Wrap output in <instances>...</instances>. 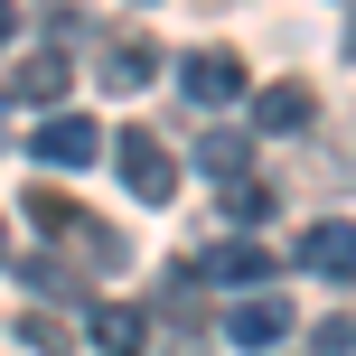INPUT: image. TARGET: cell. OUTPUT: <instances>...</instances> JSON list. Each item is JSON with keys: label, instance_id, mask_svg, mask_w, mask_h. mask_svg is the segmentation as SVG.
Masks as SVG:
<instances>
[{"label": "cell", "instance_id": "6da1fadb", "mask_svg": "<svg viewBox=\"0 0 356 356\" xmlns=\"http://www.w3.org/2000/svg\"><path fill=\"white\" fill-rule=\"evenodd\" d=\"M113 160H122V188H131V197H150V207H169V197H178V160L160 150V131L131 122L122 141H113Z\"/></svg>", "mask_w": 356, "mask_h": 356}, {"label": "cell", "instance_id": "7a4b0ae2", "mask_svg": "<svg viewBox=\"0 0 356 356\" xmlns=\"http://www.w3.org/2000/svg\"><path fill=\"white\" fill-rule=\"evenodd\" d=\"M66 85H75V66H66V47H29V56H19V75H10V85H0V104H10V94H19V104H38V113H56V104H66Z\"/></svg>", "mask_w": 356, "mask_h": 356}, {"label": "cell", "instance_id": "3957f363", "mask_svg": "<svg viewBox=\"0 0 356 356\" xmlns=\"http://www.w3.org/2000/svg\"><path fill=\"white\" fill-rule=\"evenodd\" d=\"M225 338H234V347H253V356H272V347L291 338V300H282V291H253V300H234V309H225Z\"/></svg>", "mask_w": 356, "mask_h": 356}, {"label": "cell", "instance_id": "277c9868", "mask_svg": "<svg viewBox=\"0 0 356 356\" xmlns=\"http://www.w3.org/2000/svg\"><path fill=\"white\" fill-rule=\"evenodd\" d=\"M94 150H104V131H94L85 113H47V122H38V141H29V160H56V169H85Z\"/></svg>", "mask_w": 356, "mask_h": 356}, {"label": "cell", "instance_id": "5b68a950", "mask_svg": "<svg viewBox=\"0 0 356 356\" xmlns=\"http://www.w3.org/2000/svg\"><path fill=\"white\" fill-rule=\"evenodd\" d=\"M178 85H188L197 104H234V94H244V56L234 47H197L188 66H178Z\"/></svg>", "mask_w": 356, "mask_h": 356}, {"label": "cell", "instance_id": "8992f818", "mask_svg": "<svg viewBox=\"0 0 356 356\" xmlns=\"http://www.w3.org/2000/svg\"><path fill=\"white\" fill-rule=\"evenodd\" d=\"M150 75H160V47H150V38H113L104 47V85L113 94H141Z\"/></svg>", "mask_w": 356, "mask_h": 356}, {"label": "cell", "instance_id": "52a82bcc", "mask_svg": "<svg viewBox=\"0 0 356 356\" xmlns=\"http://www.w3.org/2000/svg\"><path fill=\"white\" fill-rule=\"evenodd\" d=\"M94 347H104V356H141L150 347V319L122 309V300H94Z\"/></svg>", "mask_w": 356, "mask_h": 356}, {"label": "cell", "instance_id": "ba28073f", "mask_svg": "<svg viewBox=\"0 0 356 356\" xmlns=\"http://www.w3.org/2000/svg\"><path fill=\"white\" fill-rule=\"evenodd\" d=\"M300 263H309V272H328V282H347V263H356V244H347V225H338V216H328V225H309V234H300Z\"/></svg>", "mask_w": 356, "mask_h": 356}, {"label": "cell", "instance_id": "9c48e42d", "mask_svg": "<svg viewBox=\"0 0 356 356\" xmlns=\"http://www.w3.org/2000/svg\"><path fill=\"white\" fill-rule=\"evenodd\" d=\"M19 216H29V225H47V234H66V244H75V225H85V207H75L66 188H29V197H19Z\"/></svg>", "mask_w": 356, "mask_h": 356}, {"label": "cell", "instance_id": "30bf717a", "mask_svg": "<svg viewBox=\"0 0 356 356\" xmlns=\"http://www.w3.org/2000/svg\"><path fill=\"white\" fill-rule=\"evenodd\" d=\"M197 272H207V282H263V272H272V253H263V244H216Z\"/></svg>", "mask_w": 356, "mask_h": 356}, {"label": "cell", "instance_id": "8fae6325", "mask_svg": "<svg viewBox=\"0 0 356 356\" xmlns=\"http://www.w3.org/2000/svg\"><path fill=\"white\" fill-rule=\"evenodd\" d=\"M253 122H263V131H300L309 122V94L300 85H263V94H253Z\"/></svg>", "mask_w": 356, "mask_h": 356}, {"label": "cell", "instance_id": "7c38bea8", "mask_svg": "<svg viewBox=\"0 0 356 356\" xmlns=\"http://www.w3.org/2000/svg\"><path fill=\"white\" fill-rule=\"evenodd\" d=\"M244 160H253V141H244V131H207V141H197V169H207V178H225V188L244 178Z\"/></svg>", "mask_w": 356, "mask_h": 356}, {"label": "cell", "instance_id": "4fadbf2b", "mask_svg": "<svg viewBox=\"0 0 356 356\" xmlns=\"http://www.w3.org/2000/svg\"><path fill=\"white\" fill-rule=\"evenodd\" d=\"M75 253H85L94 272H122V263H131V244H122V234L104 225V216H85V225H75Z\"/></svg>", "mask_w": 356, "mask_h": 356}, {"label": "cell", "instance_id": "5bb4252c", "mask_svg": "<svg viewBox=\"0 0 356 356\" xmlns=\"http://www.w3.org/2000/svg\"><path fill=\"white\" fill-rule=\"evenodd\" d=\"M263 216H272V188L234 178V188H225V225H263Z\"/></svg>", "mask_w": 356, "mask_h": 356}, {"label": "cell", "instance_id": "9a60e30c", "mask_svg": "<svg viewBox=\"0 0 356 356\" xmlns=\"http://www.w3.org/2000/svg\"><path fill=\"white\" fill-rule=\"evenodd\" d=\"M19 338H29L38 356H66V347H75V328H66V319H19Z\"/></svg>", "mask_w": 356, "mask_h": 356}, {"label": "cell", "instance_id": "2e32d148", "mask_svg": "<svg viewBox=\"0 0 356 356\" xmlns=\"http://www.w3.org/2000/svg\"><path fill=\"white\" fill-rule=\"evenodd\" d=\"M10 38H19V10H10V0H0V47H10Z\"/></svg>", "mask_w": 356, "mask_h": 356}, {"label": "cell", "instance_id": "e0dca14e", "mask_svg": "<svg viewBox=\"0 0 356 356\" xmlns=\"http://www.w3.org/2000/svg\"><path fill=\"white\" fill-rule=\"evenodd\" d=\"M0 141H10V104H0Z\"/></svg>", "mask_w": 356, "mask_h": 356}, {"label": "cell", "instance_id": "ac0fdd59", "mask_svg": "<svg viewBox=\"0 0 356 356\" xmlns=\"http://www.w3.org/2000/svg\"><path fill=\"white\" fill-rule=\"evenodd\" d=\"M0 263H10V225H0Z\"/></svg>", "mask_w": 356, "mask_h": 356}]
</instances>
